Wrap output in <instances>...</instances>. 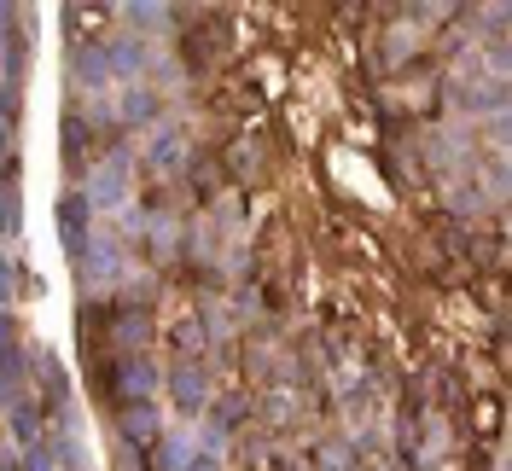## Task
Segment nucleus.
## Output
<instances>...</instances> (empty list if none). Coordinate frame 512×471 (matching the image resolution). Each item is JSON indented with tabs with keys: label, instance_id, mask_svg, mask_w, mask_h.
<instances>
[{
	"label": "nucleus",
	"instance_id": "f257e3e1",
	"mask_svg": "<svg viewBox=\"0 0 512 471\" xmlns=\"http://www.w3.org/2000/svg\"><path fill=\"white\" fill-rule=\"evenodd\" d=\"M175 402H181V413L204 408V373H198V367H181V373H175Z\"/></svg>",
	"mask_w": 512,
	"mask_h": 471
},
{
	"label": "nucleus",
	"instance_id": "7ed1b4c3",
	"mask_svg": "<svg viewBox=\"0 0 512 471\" xmlns=\"http://www.w3.org/2000/svg\"><path fill=\"white\" fill-rule=\"evenodd\" d=\"M82 227H88V198H64V239H70V251L82 256Z\"/></svg>",
	"mask_w": 512,
	"mask_h": 471
},
{
	"label": "nucleus",
	"instance_id": "39448f33",
	"mask_svg": "<svg viewBox=\"0 0 512 471\" xmlns=\"http://www.w3.org/2000/svg\"><path fill=\"white\" fill-rule=\"evenodd\" d=\"M0 471H18V460H6V454H0Z\"/></svg>",
	"mask_w": 512,
	"mask_h": 471
},
{
	"label": "nucleus",
	"instance_id": "f03ea898",
	"mask_svg": "<svg viewBox=\"0 0 512 471\" xmlns=\"http://www.w3.org/2000/svg\"><path fill=\"white\" fill-rule=\"evenodd\" d=\"M152 431H158V413H152V408H128V413H123V437L134 442V448H146V442H158Z\"/></svg>",
	"mask_w": 512,
	"mask_h": 471
},
{
	"label": "nucleus",
	"instance_id": "20e7f679",
	"mask_svg": "<svg viewBox=\"0 0 512 471\" xmlns=\"http://www.w3.org/2000/svg\"><path fill=\"white\" fill-rule=\"evenodd\" d=\"M123 111H128V123H152L158 117V94H128Z\"/></svg>",
	"mask_w": 512,
	"mask_h": 471
}]
</instances>
